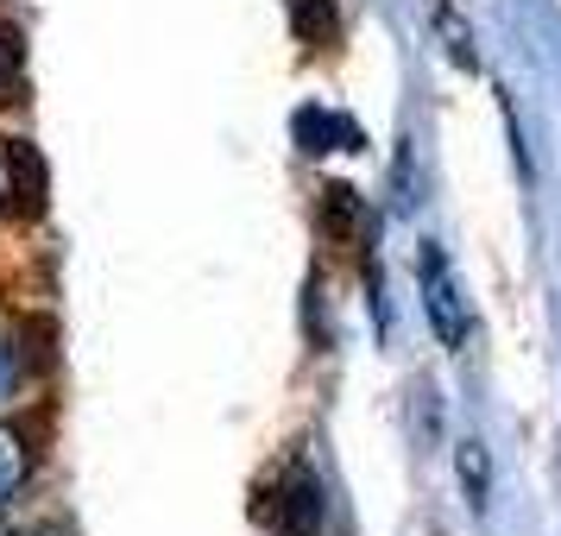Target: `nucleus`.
<instances>
[{
  "label": "nucleus",
  "instance_id": "obj_8",
  "mask_svg": "<svg viewBox=\"0 0 561 536\" xmlns=\"http://www.w3.org/2000/svg\"><path fill=\"white\" fill-rule=\"evenodd\" d=\"M20 196H26V152L0 139V215H13Z\"/></svg>",
  "mask_w": 561,
  "mask_h": 536
},
{
  "label": "nucleus",
  "instance_id": "obj_9",
  "mask_svg": "<svg viewBox=\"0 0 561 536\" xmlns=\"http://www.w3.org/2000/svg\"><path fill=\"white\" fill-rule=\"evenodd\" d=\"M20 379H26V347H20V334L0 329V404L20 391Z\"/></svg>",
  "mask_w": 561,
  "mask_h": 536
},
{
  "label": "nucleus",
  "instance_id": "obj_5",
  "mask_svg": "<svg viewBox=\"0 0 561 536\" xmlns=\"http://www.w3.org/2000/svg\"><path fill=\"white\" fill-rule=\"evenodd\" d=\"M290 26L309 45H334L341 38V7L334 0H290Z\"/></svg>",
  "mask_w": 561,
  "mask_h": 536
},
{
  "label": "nucleus",
  "instance_id": "obj_2",
  "mask_svg": "<svg viewBox=\"0 0 561 536\" xmlns=\"http://www.w3.org/2000/svg\"><path fill=\"white\" fill-rule=\"evenodd\" d=\"M259 517L278 536H316L322 531V480H316V467H309V460H290L278 480H272Z\"/></svg>",
  "mask_w": 561,
  "mask_h": 536
},
{
  "label": "nucleus",
  "instance_id": "obj_1",
  "mask_svg": "<svg viewBox=\"0 0 561 536\" xmlns=\"http://www.w3.org/2000/svg\"><path fill=\"white\" fill-rule=\"evenodd\" d=\"M416 290H423V316H430V329L442 347H467V297H460L455 284V265L448 253L423 240V253H416Z\"/></svg>",
  "mask_w": 561,
  "mask_h": 536
},
{
  "label": "nucleus",
  "instance_id": "obj_6",
  "mask_svg": "<svg viewBox=\"0 0 561 536\" xmlns=\"http://www.w3.org/2000/svg\"><path fill=\"white\" fill-rule=\"evenodd\" d=\"M322 228L329 233H366V196L347 190V183H329V190H322Z\"/></svg>",
  "mask_w": 561,
  "mask_h": 536
},
{
  "label": "nucleus",
  "instance_id": "obj_4",
  "mask_svg": "<svg viewBox=\"0 0 561 536\" xmlns=\"http://www.w3.org/2000/svg\"><path fill=\"white\" fill-rule=\"evenodd\" d=\"M32 480V442L20 430H0V505H13Z\"/></svg>",
  "mask_w": 561,
  "mask_h": 536
},
{
  "label": "nucleus",
  "instance_id": "obj_3",
  "mask_svg": "<svg viewBox=\"0 0 561 536\" xmlns=\"http://www.w3.org/2000/svg\"><path fill=\"white\" fill-rule=\"evenodd\" d=\"M290 133H297V146H304L309 158L316 152H359V146H366L359 127L347 121V114H334V107H297Z\"/></svg>",
  "mask_w": 561,
  "mask_h": 536
},
{
  "label": "nucleus",
  "instance_id": "obj_7",
  "mask_svg": "<svg viewBox=\"0 0 561 536\" xmlns=\"http://www.w3.org/2000/svg\"><path fill=\"white\" fill-rule=\"evenodd\" d=\"M460 486H467V505L485 511V492H492V460H485V448L467 435L460 442Z\"/></svg>",
  "mask_w": 561,
  "mask_h": 536
},
{
  "label": "nucleus",
  "instance_id": "obj_10",
  "mask_svg": "<svg viewBox=\"0 0 561 536\" xmlns=\"http://www.w3.org/2000/svg\"><path fill=\"white\" fill-rule=\"evenodd\" d=\"M13 64H20V45H13V38H7V32H0V77H7V70H13Z\"/></svg>",
  "mask_w": 561,
  "mask_h": 536
}]
</instances>
